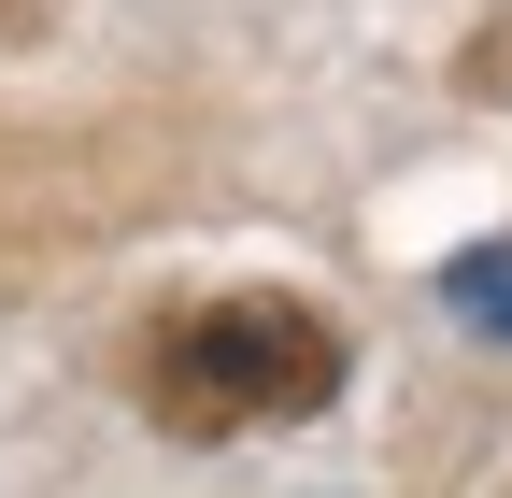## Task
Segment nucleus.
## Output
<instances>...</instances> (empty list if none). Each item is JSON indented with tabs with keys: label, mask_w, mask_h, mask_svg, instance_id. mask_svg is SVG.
Instances as JSON below:
<instances>
[{
	"label": "nucleus",
	"mask_w": 512,
	"mask_h": 498,
	"mask_svg": "<svg viewBox=\"0 0 512 498\" xmlns=\"http://www.w3.org/2000/svg\"><path fill=\"white\" fill-rule=\"evenodd\" d=\"M29 29H43V0H0V43H29Z\"/></svg>",
	"instance_id": "7ed1b4c3"
},
{
	"label": "nucleus",
	"mask_w": 512,
	"mask_h": 498,
	"mask_svg": "<svg viewBox=\"0 0 512 498\" xmlns=\"http://www.w3.org/2000/svg\"><path fill=\"white\" fill-rule=\"evenodd\" d=\"M342 399V328L313 314V299H200V314H171L143 342V413L185 427V442H242V427H299Z\"/></svg>",
	"instance_id": "f257e3e1"
},
{
	"label": "nucleus",
	"mask_w": 512,
	"mask_h": 498,
	"mask_svg": "<svg viewBox=\"0 0 512 498\" xmlns=\"http://www.w3.org/2000/svg\"><path fill=\"white\" fill-rule=\"evenodd\" d=\"M441 299H456L470 328H498V342H512V242H470V257L441 271Z\"/></svg>",
	"instance_id": "f03ea898"
}]
</instances>
